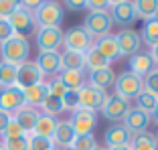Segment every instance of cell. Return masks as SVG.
<instances>
[{
	"label": "cell",
	"instance_id": "46",
	"mask_svg": "<svg viewBox=\"0 0 158 150\" xmlns=\"http://www.w3.org/2000/svg\"><path fill=\"white\" fill-rule=\"evenodd\" d=\"M148 53H150V57H152V61H154V65L158 67V45H154V47L150 49Z\"/></svg>",
	"mask_w": 158,
	"mask_h": 150
},
{
	"label": "cell",
	"instance_id": "16",
	"mask_svg": "<svg viewBox=\"0 0 158 150\" xmlns=\"http://www.w3.org/2000/svg\"><path fill=\"white\" fill-rule=\"evenodd\" d=\"M37 67L41 69V73L45 77H57L63 71L61 65V53L59 51H47V53H39L35 59Z\"/></svg>",
	"mask_w": 158,
	"mask_h": 150
},
{
	"label": "cell",
	"instance_id": "48",
	"mask_svg": "<svg viewBox=\"0 0 158 150\" xmlns=\"http://www.w3.org/2000/svg\"><path fill=\"white\" fill-rule=\"evenodd\" d=\"M106 150H132L130 146H120V148H106Z\"/></svg>",
	"mask_w": 158,
	"mask_h": 150
},
{
	"label": "cell",
	"instance_id": "36",
	"mask_svg": "<svg viewBox=\"0 0 158 150\" xmlns=\"http://www.w3.org/2000/svg\"><path fill=\"white\" fill-rule=\"evenodd\" d=\"M27 142H28V150H51V148H55L51 140L35 136V134H27Z\"/></svg>",
	"mask_w": 158,
	"mask_h": 150
},
{
	"label": "cell",
	"instance_id": "35",
	"mask_svg": "<svg viewBox=\"0 0 158 150\" xmlns=\"http://www.w3.org/2000/svg\"><path fill=\"white\" fill-rule=\"evenodd\" d=\"M95 146H98L95 136L87 134V136H75L73 144H71V150H93Z\"/></svg>",
	"mask_w": 158,
	"mask_h": 150
},
{
	"label": "cell",
	"instance_id": "5",
	"mask_svg": "<svg viewBox=\"0 0 158 150\" xmlns=\"http://www.w3.org/2000/svg\"><path fill=\"white\" fill-rule=\"evenodd\" d=\"M110 19H112L114 24L124 28H132L136 23V12L134 6H132V0H116V2H110Z\"/></svg>",
	"mask_w": 158,
	"mask_h": 150
},
{
	"label": "cell",
	"instance_id": "29",
	"mask_svg": "<svg viewBox=\"0 0 158 150\" xmlns=\"http://www.w3.org/2000/svg\"><path fill=\"white\" fill-rule=\"evenodd\" d=\"M140 39H142V43H146L150 49H152L154 45H158V19H150L142 24Z\"/></svg>",
	"mask_w": 158,
	"mask_h": 150
},
{
	"label": "cell",
	"instance_id": "12",
	"mask_svg": "<svg viewBox=\"0 0 158 150\" xmlns=\"http://www.w3.org/2000/svg\"><path fill=\"white\" fill-rule=\"evenodd\" d=\"M118 41V47H120V57H128L130 59L132 55L140 51L142 47V39H140V33L134 31V28H124L118 35H114Z\"/></svg>",
	"mask_w": 158,
	"mask_h": 150
},
{
	"label": "cell",
	"instance_id": "37",
	"mask_svg": "<svg viewBox=\"0 0 158 150\" xmlns=\"http://www.w3.org/2000/svg\"><path fill=\"white\" fill-rule=\"evenodd\" d=\"M47 83V91H49V95H53V98H63V95L67 94V87L63 85V81L59 79V77H51L49 81H45Z\"/></svg>",
	"mask_w": 158,
	"mask_h": 150
},
{
	"label": "cell",
	"instance_id": "25",
	"mask_svg": "<svg viewBox=\"0 0 158 150\" xmlns=\"http://www.w3.org/2000/svg\"><path fill=\"white\" fill-rule=\"evenodd\" d=\"M57 77L63 81L67 91H79V89L87 83V73L85 71H61Z\"/></svg>",
	"mask_w": 158,
	"mask_h": 150
},
{
	"label": "cell",
	"instance_id": "10",
	"mask_svg": "<svg viewBox=\"0 0 158 150\" xmlns=\"http://www.w3.org/2000/svg\"><path fill=\"white\" fill-rule=\"evenodd\" d=\"M77 99H79V108L89 110V112H98V110L103 108V103H106V99H107V94L85 83L83 87L77 91Z\"/></svg>",
	"mask_w": 158,
	"mask_h": 150
},
{
	"label": "cell",
	"instance_id": "33",
	"mask_svg": "<svg viewBox=\"0 0 158 150\" xmlns=\"http://www.w3.org/2000/svg\"><path fill=\"white\" fill-rule=\"evenodd\" d=\"M136 102H138V106H136L138 110H142V112H146V114H152L158 99L154 98L152 94H148V91H142V94L136 98Z\"/></svg>",
	"mask_w": 158,
	"mask_h": 150
},
{
	"label": "cell",
	"instance_id": "30",
	"mask_svg": "<svg viewBox=\"0 0 158 150\" xmlns=\"http://www.w3.org/2000/svg\"><path fill=\"white\" fill-rule=\"evenodd\" d=\"M16 73H19V65H10V63L0 61V87L16 85Z\"/></svg>",
	"mask_w": 158,
	"mask_h": 150
},
{
	"label": "cell",
	"instance_id": "52",
	"mask_svg": "<svg viewBox=\"0 0 158 150\" xmlns=\"http://www.w3.org/2000/svg\"><path fill=\"white\" fill-rule=\"evenodd\" d=\"M154 136H156V142H158V134H154Z\"/></svg>",
	"mask_w": 158,
	"mask_h": 150
},
{
	"label": "cell",
	"instance_id": "1",
	"mask_svg": "<svg viewBox=\"0 0 158 150\" xmlns=\"http://www.w3.org/2000/svg\"><path fill=\"white\" fill-rule=\"evenodd\" d=\"M31 57V43L27 37L14 35L6 43L0 45V59L2 63H10V65H23Z\"/></svg>",
	"mask_w": 158,
	"mask_h": 150
},
{
	"label": "cell",
	"instance_id": "3",
	"mask_svg": "<svg viewBox=\"0 0 158 150\" xmlns=\"http://www.w3.org/2000/svg\"><path fill=\"white\" fill-rule=\"evenodd\" d=\"M144 91V85H142V77L134 75L132 71H122L116 75V83H114V95L130 102V99L138 98L140 94Z\"/></svg>",
	"mask_w": 158,
	"mask_h": 150
},
{
	"label": "cell",
	"instance_id": "14",
	"mask_svg": "<svg viewBox=\"0 0 158 150\" xmlns=\"http://www.w3.org/2000/svg\"><path fill=\"white\" fill-rule=\"evenodd\" d=\"M45 81V75L41 73V69L37 67L35 61H27L23 65H19V73H16V87L27 89L31 85H37Z\"/></svg>",
	"mask_w": 158,
	"mask_h": 150
},
{
	"label": "cell",
	"instance_id": "26",
	"mask_svg": "<svg viewBox=\"0 0 158 150\" xmlns=\"http://www.w3.org/2000/svg\"><path fill=\"white\" fill-rule=\"evenodd\" d=\"M61 65H63V71H87L83 53H75V51L61 53Z\"/></svg>",
	"mask_w": 158,
	"mask_h": 150
},
{
	"label": "cell",
	"instance_id": "45",
	"mask_svg": "<svg viewBox=\"0 0 158 150\" xmlns=\"http://www.w3.org/2000/svg\"><path fill=\"white\" fill-rule=\"evenodd\" d=\"M12 120V116L6 112H0V136H2V132L6 130V126H8V122Z\"/></svg>",
	"mask_w": 158,
	"mask_h": 150
},
{
	"label": "cell",
	"instance_id": "19",
	"mask_svg": "<svg viewBox=\"0 0 158 150\" xmlns=\"http://www.w3.org/2000/svg\"><path fill=\"white\" fill-rule=\"evenodd\" d=\"M73 140H75V132H73V128H71L69 120H59L57 130L51 138L53 146H55L57 150H69L71 144H73Z\"/></svg>",
	"mask_w": 158,
	"mask_h": 150
},
{
	"label": "cell",
	"instance_id": "9",
	"mask_svg": "<svg viewBox=\"0 0 158 150\" xmlns=\"http://www.w3.org/2000/svg\"><path fill=\"white\" fill-rule=\"evenodd\" d=\"M8 23H10V27H12L14 35H20V37H27V35H31L33 31H37L33 12L28 8H24L23 4H19V8L8 16Z\"/></svg>",
	"mask_w": 158,
	"mask_h": 150
},
{
	"label": "cell",
	"instance_id": "27",
	"mask_svg": "<svg viewBox=\"0 0 158 150\" xmlns=\"http://www.w3.org/2000/svg\"><path fill=\"white\" fill-rule=\"evenodd\" d=\"M132 6H134V12H136V20L142 19L146 23V20L156 16L158 0H136V2H132Z\"/></svg>",
	"mask_w": 158,
	"mask_h": 150
},
{
	"label": "cell",
	"instance_id": "31",
	"mask_svg": "<svg viewBox=\"0 0 158 150\" xmlns=\"http://www.w3.org/2000/svg\"><path fill=\"white\" fill-rule=\"evenodd\" d=\"M83 57H85V69H87V71L103 69V67H112V63L107 61V59H103V57L99 55L95 49H89Z\"/></svg>",
	"mask_w": 158,
	"mask_h": 150
},
{
	"label": "cell",
	"instance_id": "51",
	"mask_svg": "<svg viewBox=\"0 0 158 150\" xmlns=\"http://www.w3.org/2000/svg\"><path fill=\"white\" fill-rule=\"evenodd\" d=\"M154 19H158V8H156V16H154Z\"/></svg>",
	"mask_w": 158,
	"mask_h": 150
},
{
	"label": "cell",
	"instance_id": "17",
	"mask_svg": "<svg viewBox=\"0 0 158 150\" xmlns=\"http://www.w3.org/2000/svg\"><path fill=\"white\" fill-rule=\"evenodd\" d=\"M103 142H106V148H120V146H130L132 142V134L126 130L124 124H116V126H110L103 134Z\"/></svg>",
	"mask_w": 158,
	"mask_h": 150
},
{
	"label": "cell",
	"instance_id": "23",
	"mask_svg": "<svg viewBox=\"0 0 158 150\" xmlns=\"http://www.w3.org/2000/svg\"><path fill=\"white\" fill-rule=\"evenodd\" d=\"M57 124H59V120H57V118H51V116H47V114H39L37 124H35V128H33V132H31V134L51 140L53 134H55V130H57Z\"/></svg>",
	"mask_w": 158,
	"mask_h": 150
},
{
	"label": "cell",
	"instance_id": "24",
	"mask_svg": "<svg viewBox=\"0 0 158 150\" xmlns=\"http://www.w3.org/2000/svg\"><path fill=\"white\" fill-rule=\"evenodd\" d=\"M23 95H24V106H31V108H41V103L45 102V98L49 95L47 91V83H37V85H31V87L23 89Z\"/></svg>",
	"mask_w": 158,
	"mask_h": 150
},
{
	"label": "cell",
	"instance_id": "15",
	"mask_svg": "<svg viewBox=\"0 0 158 150\" xmlns=\"http://www.w3.org/2000/svg\"><path fill=\"white\" fill-rule=\"evenodd\" d=\"M122 124L126 126V130L130 132L132 136H136V134L148 132V126L152 124V118H150V114L142 112V110H138V108H130V112L126 114Z\"/></svg>",
	"mask_w": 158,
	"mask_h": 150
},
{
	"label": "cell",
	"instance_id": "22",
	"mask_svg": "<svg viewBox=\"0 0 158 150\" xmlns=\"http://www.w3.org/2000/svg\"><path fill=\"white\" fill-rule=\"evenodd\" d=\"M39 110L37 108H31V106H23V108L19 110V112H14L12 118L19 122V126L23 128L27 134H31L35 128V124H37V118H39Z\"/></svg>",
	"mask_w": 158,
	"mask_h": 150
},
{
	"label": "cell",
	"instance_id": "28",
	"mask_svg": "<svg viewBox=\"0 0 158 150\" xmlns=\"http://www.w3.org/2000/svg\"><path fill=\"white\" fill-rule=\"evenodd\" d=\"M130 148L132 150H158L156 136H154L152 132H142V134H136V136H132Z\"/></svg>",
	"mask_w": 158,
	"mask_h": 150
},
{
	"label": "cell",
	"instance_id": "13",
	"mask_svg": "<svg viewBox=\"0 0 158 150\" xmlns=\"http://www.w3.org/2000/svg\"><path fill=\"white\" fill-rule=\"evenodd\" d=\"M24 106L23 89L12 85V87H0V112H6L12 116Z\"/></svg>",
	"mask_w": 158,
	"mask_h": 150
},
{
	"label": "cell",
	"instance_id": "40",
	"mask_svg": "<svg viewBox=\"0 0 158 150\" xmlns=\"http://www.w3.org/2000/svg\"><path fill=\"white\" fill-rule=\"evenodd\" d=\"M61 102H63V110H69V112H75V110L79 108V99H77V91H67L63 98H61Z\"/></svg>",
	"mask_w": 158,
	"mask_h": 150
},
{
	"label": "cell",
	"instance_id": "34",
	"mask_svg": "<svg viewBox=\"0 0 158 150\" xmlns=\"http://www.w3.org/2000/svg\"><path fill=\"white\" fill-rule=\"evenodd\" d=\"M23 136H27V132L23 130V128L19 126V122H16V120H10L8 122V126H6V130L2 132V140H16V138H23Z\"/></svg>",
	"mask_w": 158,
	"mask_h": 150
},
{
	"label": "cell",
	"instance_id": "55",
	"mask_svg": "<svg viewBox=\"0 0 158 150\" xmlns=\"http://www.w3.org/2000/svg\"><path fill=\"white\" fill-rule=\"evenodd\" d=\"M69 150H71V148H69Z\"/></svg>",
	"mask_w": 158,
	"mask_h": 150
},
{
	"label": "cell",
	"instance_id": "43",
	"mask_svg": "<svg viewBox=\"0 0 158 150\" xmlns=\"http://www.w3.org/2000/svg\"><path fill=\"white\" fill-rule=\"evenodd\" d=\"M12 37H14V31H12V27H10V23L4 20V19H0V45L6 43L8 39H12Z\"/></svg>",
	"mask_w": 158,
	"mask_h": 150
},
{
	"label": "cell",
	"instance_id": "32",
	"mask_svg": "<svg viewBox=\"0 0 158 150\" xmlns=\"http://www.w3.org/2000/svg\"><path fill=\"white\" fill-rule=\"evenodd\" d=\"M39 112H41V114H47V116H51V118H57L59 114L65 112V110H63V102H61L59 98L47 95L45 102H43V103H41V108H39Z\"/></svg>",
	"mask_w": 158,
	"mask_h": 150
},
{
	"label": "cell",
	"instance_id": "44",
	"mask_svg": "<svg viewBox=\"0 0 158 150\" xmlns=\"http://www.w3.org/2000/svg\"><path fill=\"white\" fill-rule=\"evenodd\" d=\"M63 6L69 8V10H81V8H85V2L83 0H67Z\"/></svg>",
	"mask_w": 158,
	"mask_h": 150
},
{
	"label": "cell",
	"instance_id": "49",
	"mask_svg": "<svg viewBox=\"0 0 158 150\" xmlns=\"http://www.w3.org/2000/svg\"><path fill=\"white\" fill-rule=\"evenodd\" d=\"M93 150H106V148H103V146H95V148H93Z\"/></svg>",
	"mask_w": 158,
	"mask_h": 150
},
{
	"label": "cell",
	"instance_id": "7",
	"mask_svg": "<svg viewBox=\"0 0 158 150\" xmlns=\"http://www.w3.org/2000/svg\"><path fill=\"white\" fill-rule=\"evenodd\" d=\"M93 39L85 33L83 27H73L63 35V47L65 51H75V53H87L89 49H93Z\"/></svg>",
	"mask_w": 158,
	"mask_h": 150
},
{
	"label": "cell",
	"instance_id": "39",
	"mask_svg": "<svg viewBox=\"0 0 158 150\" xmlns=\"http://www.w3.org/2000/svg\"><path fill=\"white\" fill-rule=\"evenodd\" d=\"M19 4L20 2H16V0H0V19L8 20V16L19 8Z\"/></svg>",
	"mask_w": 158,
	"mask_h": 150
},
{
	"label": "cell",
	"instance_id": "21",
	"mask_svg": "<svg viewBox=\"0 0 158 150\" xmlns=\"http://www.w3.org/2000/svg\"><path fill=\"white\" fill-rule=\"evenodd\" d=\"M93 49H95L103 59H107L110 63H114V61L120 59V47H118V41H116L114 35H107V37L98 39V41L93 43Z\"/></svg>",
	"mask_w": 158,
	"mask_h": 150
},
{
	"label": "cell",
	"instance_id": "18",
	"mask_svg": "<svg viewBox=\"0 0 158 150\" xmlns=\"http://www.w3.org/2000/svg\"><path fill=\"white\" fill-rule=\"evenodd\" d=\"M114 83H116V73H114L112 67H103V69H95L87 73V85L102 89L106 94L110 87H114Z\"/></svg>",
	"mask_w": 158,
	"mask_h": 150
},
{
	"label": "cell",
	"instance_id": "4",
	"mask_svg": "<svg viewBox=\"0 0 158 150\" xmlns=\"http://www.w3.org/2000/svg\"><path fill=\"white\" fill-rule=\"evenodd\" d=\"M83 28L93 41H98V39H102V37L112 35L114 23H112V19H110L107 12H87Z\"/></svg>",
	"mask_w": 158,
	"mask_h": 150
},
{
	"label": "cell",
	"instance_id": "20",
	"mask_svg": "<svg viewBox=\"0 0 158 150\" xmlns=\"http://www.w3.org/2000/svg\"><path fill=\"white\" fill-rule=\"evenodd\" d=\"M128 63H130V69H128V71H132L134 75H138V77H142V79L156 69V65H154L150 53H146V51H138L136 55H132Z\"/></svg>",
	"mask_w": 158,
	"mask_h": 150
},
{
	"label": "cell",
	"instance_id": "54",
	"mask_svg": "<svg viewBox=\"0 0 158 150\" xmlns=\"http://www.w3.org/2000/svg\"><path fill=\"white\" fill-rule=\"evenodd\" d=\"M156 69H158V67H156Z\"/></svg>",
	"mask_w": 158,
	"mask_h": 150
},
{
	"label": "cell",
	"instance_id": "6",
	"mask_svg": "<svg viewBox=\"0 0 158 150\" xmlns=\"http://www.w3.org/2000/svg\"><path fill=\"white\" fill-rule=\"evenodd\" d=\"M63 28L61 27H49V28H37L35 31V41H37L39 53L47 51H59L63 47Z\"/></svg>",
	"mask_w": 158,
	"mask_h": 150
},
{
	"label": "cell",
	"instance_id": "50",
	"mask_svg": "<svg viewBox=\"0 0 158 150\" xmlns=\"http://www.w3.org/2000/svg\"><path fill=\"white\" fill-rule=\"evenodd\" d=\"M0 150H4V146H2V142H0Z\"/></svg>",
	"mask_w": 158,
	"mask_h": 150
},
{
	"label": "cell",
	"instance_id": "38",
	"mask_svg": "<svg viewBox=\"0 0 158 150\" xmlns=\"http://www.w3.org/2000/svg\"><path fill=\"white\" fill-rule=\"evenodd\" d=\"M142 85H144V91L152 94L158 99V69H154L150 75H146L144 79H142Z\"/></svg>",
	"mask_w": 158,
	"mask_h": 150
},
{
	"label": "cell",
	"instance_id": "11",
	"mask_svg": "<svg viewBox=\"0 0 158 150\" xmlns=\"http://www.w3.org/2000/svg\"><path fill=\"white\" fill-rule=\"evenodd\" d=\"M99 112L103 114L106 120L122 124L126 114L130 112V102H126V99L118 98V95H114V94H107V99H106V103H103V108L99 110Z\"/></svg>",
	"mask_w": 158,
	"mask_h": 150
},
{
	"label": "cell",
	"instance_id": "53",
	"mask_svg": "<svg viewBox=\"0 0 158 150\" xmlns=\"http://www.w3.org/2000/svg\"><path fill=\"white\" fill-rule=\"evenodd\" d=\"M51 150H57V148H51Z\"/></svg>",
	"mask_w": 158,
	"mask_h": 150
},
{
	"label": "cell",
	"instance_id": "42",
	"mask_svg": "<svg viewBox=\"0 0 158 150\" xmlns=\"http://www.w3.org/2000/svg\"><path fill=\"white\" fill-rule=\"evenodd\" d=\"M85 8L89 12H107L110 10V2L107 0H87L85 2Z\"/></svg>",
	"mask_w": 158,
	"mask_h": 150
},
{
	"label": "cell",
	"instance_id": "8",
	"mask_svg": "<svg viewBox=\"0 0 158 150\" xmlns=\"http://www.w3.org/2000/svg\"><path fill=\"white\" fill-rule=\"evenodd\" d=\"M69 124H71V128H73L75 136L93 134V128L98 126V112H89V110L77 108L75 112H71Z\"/></svg>",
	"mask_w": 158,
	"mask_h": 150
},
{
	"label": "cell",
	"instance_id": "41",
	"mask_svg": "<svg viewBox=\"0 0 158 150\" xmlns=\"http://www.w3.org/2000/svg\"><path fill=\"white\" fill-rule=\"evenodd\" d=\"M4 150H28V142H27V136L23 138H16V140H0Z\"/></svg>",
	"mask_w": 158,
	"mask_h": 150
},
{
	"label": "cell",
	"instance_id": "47",
	"mask_svg": "<svg viewBox=\"0 0 158 150\" xmlns=\"http://www.w3.org/2000/svg\"><path fill=\"white\" fill-rule=\"evenodd\" d=\"M150 118H152V120H154V124L158 126V102H156V108H154V112L150 114Z\"/></svg>",
	"mask_w": 158,
	"mask_h": 150
},
{
	"label": "cell",
	"instance_id": "2",
	"mask_svg": "<svg viewBox=\"0 0 158 150\" xmlns=\"http://www.w3.org/2000/svg\"><path fill=\"white\" fill-rule=\"evenodd\" d=\"M35 16V27L37 28H49V27H61L65 19V10L61 2L55 0H43L33 12Z\"/></svg>",
	"mask_w": 158,
	"mask_h": 150
}]
</instances>
